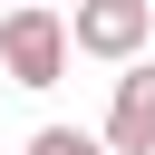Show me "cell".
<instances>
[{"mask_svg":"<svg viewBox=\"0 0 155 155\" xmlns=\"http://www.w3.org/2000/svg\"><path fill=\"white\" fill-rule=\"evenodd\" d=\"M68 58H78V39H68V19L48 0L39 10H0V78L10 87H58Z\"/></svg>","mask_w":155,"mask_h":155,"instance_id":"1","label":"cell"},{"mask_svg":"<svg viewBox=\"0 0 155 155\" xmlns=\"http://www.w3.org/2000/svg\"><path fill=\"white\" fill-rule=\"evenodd\" d=\"M68 39H78V58L136 68V58H145V39H155V0H78Z\"/></svg>","mask_w":155,"mask_h":155,"instance_id":"2","label":"cell"},{"mask_svg":"<svg viewBox=\"0 0 155 155\" xmlns=\"http://www.w3.org/2000/svg\"><path fill=\"white\" fill-rule=\"evenodd\" d=\"M97 136H107V155H155V58H136V68L116 78Z\"/></svg>","mask_w":155,"mask_h":155,"instance_id":"3","label":"cell"},{"mask_svg":"<svg viewBox=\"0 0 155 155\" xmlns=\"http://www.w3.org/2000/svg\"><path fill=\"white\" fill-rule=\"evenodd\" d=\"M29 155H107V136H87V126H39Z\"/></svg>","mask_w":155,"mask_h":155,"instance_id":"4","label":"cell"},{"mask_svg":"<svg viewBox=\"0 0 155 155\" xmlns=\"http://www.w3.org/2000/svg\"><path fill=\"white\" fill-rule=\"evenodd\" d=\"M10 10H39V0H10Z\"/></svg>","mask_w":155,"mask_h":155,"instance_id":"5","label":"cell"}]
</instances>
